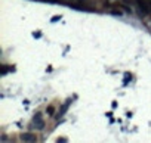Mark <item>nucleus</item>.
<instances>
[{
    "label": "nucleus",
    "mask_w": 151,
    "mask_h": 143,
    "mask_svg": "<svg viewBox=\"0 0 151 143\" xmlns=\"http://www.w3.org/2000/svg\"><path fill=\"white\" fill-rule=\"evenodd\" d=\"M34 127H37V128L45 127V121L42 120V115H40V114H37V115L34 117Z\"/></svg>",
    "instance_id": "f257e3e1"
},
{
    "label": "nucleus",
    "mask_w": 151,
    "mask_h": 143,
    "mask_svg": "<svg viewBox=\"0 0 151 143\" xmlns=\"http://www.w3.org/2000/svg\"><path fill=\"white\" fill-rule=\"evenodd\" d=\"M48 111H49V112H48L49 115H52V114H53V108H52V106H49V109H48Z\"/></svg>",
    "instance_id": "7ed1b4c3"
},
{
    "label": "nucleus",
    "mask_w": 151,
    "mask_h": 143,
    "mask_svg": "<svg viewBox=\"0 0 151 143\" xmlns=\"http://www.w3.org/2000/svg\"><path fill=\"white\" fill-rule=\"evenodd\" d=\"M21 139L22 140H27V142H34V140H37V137L34 134H30V133H25V134L21 136Z\"/></svg>",
    "instance_id": "f03ea898"
}]
</instances>
